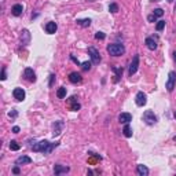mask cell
Returning a JSON list of instances; mask_svg holds the SVG:
<instances>
[{"mask_svg":"<svg viewBox=\"0 0 176 176\" xmlns=\"http://www.w3.org/2000/svg\"><path fill=\"white\" fill-rule=\"evenodd\" d=\"M58 144H59L58 142H55V143H50L48 140H40V142H37V143L33 144L32 149H33V151H40V153H44V154H50Z\"/></svg>","mask_w":176,"mask_h":176,"instance_id":"cell-1","label":"cell"},{"mask_svg":"<svg viewBox=\"0 0 176 176\" xmlns=\"http://www.w3.org/2000/svg\"><path fill=\"white\" fill-rule=\"evenodd\" d=\"M106 50H108V52L111 55V57H120V55H122L124 52H125V47H124L122 44H120V43L109 44Z\"/></svg>","mask_w":176,"mask_h":176,"instance_id":"cell-2","label":"cell"},{"mask_svg":"<svg viewBox=\"0 0 176 176\" xmlns=\"http://www.w3.org/2000/svg\"><path fill=\"white\" fill-rule=\"evenodd\" d=\"M142 118H143V121L146 122L147 125H154L155 122H157V116H155L154 111H151V110L144 111L143 116H142Z\"/></svg>","mask_w":176,"mask_h":176,"instance_id":"cell-3","label":"cell"},{"mask_svg":"<svg viewBox=\"0 0 176 176\" xmlns=\"http://www.w3.org/2000/svg\"><path fill=\"white\" fill-rule=\"evenodd\" d=\"M175 85H176V73L175 72H169V75H168L167 84H165L168 92H172L173 88H175Z\"/></svg>","mask_w":176,"mask_h":176,"instance_id":"cell-4","label":"cell"},{"mask_svg":"<svg viewBox=\"0 0 176 176\" xmlns=\"http://www.w3.org/2000/svg\"><path fill=\"white\" fill-rule=\"evenodd\" d=\"M88 54H90L91 62H92L94 65H98V63L101 62V54H99V51L96 50L95 47H90V48H88Z\"/></svg>","mask_w":176,"mask_h":176,"instance_id":"cell-5","label":"cell"},{"mask_svg":"<svg viewBox=\"0 0 176 176\" xmlns=\"http://www.w3.org/2000/svg\"><path fill=\"white\" fill-rule=\"evenodd\" d=\"M68 108L72 111H77L81 109V105L77 102V98H76V96H70L68 101Z\"/></svg>","mask_w":176,"mask_h":176,"instance_id":"cell-6","label":"cell"},{"mask_svg":"<svg viewBox=\"0 0 176 176\" xmlns=\"http://www.w3.org/2000/svg\"><path fill=\"white\" fill-rule=\"evenodd\" d=\"M138 66H139V55H135L134 59H132V62H131V65H129V68H128V75L129 76H132V75L136 73Z\"/></svg>","mask_w":176,"mask_h":176,"instance_id":"cell-7","label":"cell"},{"mask_svg":"<svg viewBox=\"0 0 176 176\" xmlns=\"http://www.w3.org/2000/svg\"><path fill=\"white\" fill-rule=\"evenodd\" d=\"M135 102H136L138 106H144V105L147 103V96H146V94H144L143 91H139V92L136 94V96H135Z\"/></svg>","mask_w":176,"mask_h":176,"instance_id":"cell-8","label":"cell"},{"mask_svg":"<svg viewBox=\"0 0 176 176\" xmlns=\"http://www.w3.org/2000/svg\"><path fill=\"white\" fill-rule=\"evenodd\" d=\"M63 127H65L63 121H55L54 124H52V135H54V136H59Z\"/></svg>","mask_w":176,"mask_h":176,"instance_id":"cell-9","label":"cell"},{"mask_svg":"<svg viewBox=\"0 0 176 176\" xmlns=\"http://www.w3.org/2000/svg\"><path fill=\"white\" fill-rule=\"evenodd\" d=\"M24 77L26 78L28 81H30V83H35V81H36V73L33 72V69L26 68L24 70Z\"/></svg>","mask_w":176,"mask_h":176,"instance_id":"cell-10","label":"cell"},{"mask_svg":"<svg viewBox=\"0 0 176 176\" xmlns=\"http://www.w3.org/2000/svg\"><path fill=\"white\" fill-rule=\"evenodd\" d=\"M12 95H14V98L17 99L18 102H22L25 99V96H26V94H25V91L22 90V88H14V91H12Z\"/></svg>","mask_w":176,"mask_h":176,"instance_id":"cell-11","label":"cell"},{"mask_svg":"<svg viewBox=\"0 0 176 176\" xmlns=\"http://www.w3.org/2000/svg\"><path fill=\"white\" fill-rule=\"evenodd\" d=\"M69 171H70V168L66 167V165H61V164L54 165V173L55 175H63V173H68Z\"/></svg>","mask_w":176,"mask_h":176,"instance_id":"cell-12","label":"cell"},{"mask_svg":"<svg viewBox=\"0 0 176 176\" xmlns=\"http://www.w3.org/2000/svg\"><path fill=\"white\" fill-rule=\"evenodd\" d=\"M69 81H70L72 84H80L81 81H83V77H81L80 73L72 72L70 75H69Z\"/></svg>","mask_w":176,"mask_h":176,"instance_id":"cell-13","label":"cell"},{"mask_svg":"<svg viewBox=\"0 0 176 176\" xmlns=\"http://www.w3.org/2000/svg\"><path fill=\"white\" fill-rule=\"evenodd\" d=\"M21 43L24 45H28L30 43V32L28 29H22V32H21Z\"/></svg>","mask_w":176,"mask_h":176,"instance_id":"cell-14","label":"cell"},{"mask_svg":"<svg viewBox=\"0 0 176 176\" xmlns=\"http://www.w3.org/2000/svg\"><path fill=\"white\" fill-rule=\"evenodd\" d=\"M111 70L114 73V78H113V83H118L120 78L122 76V68H117V66H111Z\"/></svg>","mask_w":176,"mask_h":176,"instance_id":"cell-15","label":"cell"},{"mask_svg":"<svg viewBox=\"0 0 176 176\" xmlns=\"http://www.w3.org/2000/svg\"><path fill=\"white\" fill-rule=\"evenodd\" d=\"M58 29V25L55 24V22H47L45 24V32L48 33V35H54L55 32H57Z\"/></svg>","mask_w":176,"mask_h":176,"instance_id":"cell-16","label":"cell"},{"mask_svg":"<svg viewBox=\"0 0 176 176\" xmlns=\"http://www.w3.org/2000/svg\"><path fill=\"white\" fill-rule=\"evenodd\" d=\"M32 162V158L28 157V155H21L15 160V165H24V164H30Z\"/></svg>","mask_w":176,"mask_h":176,"instance_id":"cell-17","label":"cell"},{"mask_svg":"<svg viewBox=\"0 0 176 176\" xmlns=\"http://www.w3.org/2000/svg\"><path fill=\"white\" fill-rule=\"evenodd\" d=\"M136 173L139 176H147V175H149V168H147L146 165H143V164H139L136 167Z\"/></svg>","mask_w":176,"mask_h":176,"instance_id":"cell-18","label":"cell"},{"mask_svg":"<svg viewBox=\"0 0 176 176\" xmlns=\"http://www.w3.org/2000/svg\"><path fill=\"white\" fill-rule=\"evenodd\" d=\"M144 43H146L147 48L151 50V51H154L155 48H157V39H154V37H147Z\"/></svg>","mask_w":176,"mask_h":176,"instance_id":"cell-19","label":"cell"},{"mask_svg":"<svg viewBox=\"0 0 176 176\" xmlns=\"http://www.w3.org/2000/svg\"><path fill=\"white\" fill-rule=\"evenodd\" d=\"M22 11H24V7H22V4H14L11 8V14L14 15V17H19V15L22 14Z\"/></svg>","mask_w":176,"mask_h":176,"instance_id":"cell-20","label":"cell"},{"mask_svg":"<svg viewBox=\"0 0 176 176\" xmlns=\"http://www.w3.org/2000/svg\"><path fill=\"white\" fill-rule=\"evenodd\" d=\"M118 121L122 124H127V122L132 121V114L131 113H121L118 116Z\"/></svg>","mask_w":176,"mask_h":176,"instance_id":"cell-21","label":"cell"},{"mask_svg":"<svg viewBox=\"0 0 176 176\" xmlns=\"http://www.w3.org/2000/svg\"><path fill=\"white\" fill-rule=\"evenodd\" d=\"M132 128H131V125H129V122H127L125 125H124V128H122V134H124V136L125 138H131L132 136Z\"/></svg>","mask_w":176,"mask_h":176,"instance_id":"cell-22","label":"cell"},{"mask_svg":"<svg viewBox=\"0 0 176 176\" xmlns=\"http://www.w3.org/2000/svg\"><path fill=\"white\" fill-rule=\"evenodd\" d=\"M91 19L90 18H84V19H77V25H80L81 28H88L91 25Z\"/></svg>","mask_w":176,"mask_h":176,"instance_id":"cell-23","label":"cell"},{"mask_svg":"<svg viewBox=\"0 0 176 176\" xmlns=\"http://www.w3.org/2000/svg\"><path fill=\"white\" fill-rule=\"evenodd\" d=\"M57 96H58L59 99H63V98H65V96H66V88H65V87H61L59 90L57 91Z\"/></svg>","mask_w":176,"mask_h":176,"instance_id":"cell-24","label":"cell"},{"mask_svg":"<svg viewBox=\"0 0 176 176\" xmlns=\"http://www.w3.org/2000/svg\"><path fill=\"white\" fill-rule=\"evenodd\" d=\"M10 149L14 150V151H17V150L21 149V146L18 144V142H17V140H11V142H10Z\"/></svg>","mask_w":176,"mask_h":176,"instance_id":"cell-25","label":"cell"},{"mask_svg":"<svg viewBox=\"0 0 176 176\" xmlns=\"http://www.w3.org/2000/svg\"><path fill=\"white\" fill-rule=\"evenodd\" d=\"M91 65H92V62H91V61H85V62L81 63V68H83V70H90Z\"/></svg>","mask_w":176,"mask_h":176,"instance_id":"cell-26","label":"cell"},{"mask_svg":"<svg viewBox=\"0 0 176 176\" xmlns=\"http://www.w3.org/2000/svg\"><path fill=\"white\" fill-rule=\"evenodd\" d=\"M164 28H165V21H162V19H161V21H158L157 25H155V29H157L158 32H161Z\"/></svg>","mask_w":176,"mask_h":176,"instance_id":"cell-27","label":"cell"},{"mask_svg":"<svg viewBox=\"0 0 176 176\" xmlns=\"http://www.w3.org/2000/svg\"><path fill=\"white\" fill-rule=\"evenodd\" d=\"M109 11H110V12H117V11H118V6H117L116 3H111L110 6H109Z\"/></svg>","mask_w":176,"mask_h":176,"instance_id":"cell-28","label":"cell"},{"mask_svg":"<svg viewBox=\"0 0 176 176\" xmlns=\"http://www.w3.org/2000/svg\"><path fill=\"white\" fill-rule=\"evenodd\" d=\"M105 37H106V35H105L103 32H96L95 33V39L96 40H103Z\"/></svg>","mask_w":176,"mask_h":176,"instance_id":"cell-29","label":"cell"},{"mask_svg":"<svg viewBox=\"0 0 176 176\" xmlns=\"http://www.w3.org/2000/svg\"><path fill=\"white\" fill-rule=\"evenodd\" d=\"M153 14H154L155 17H162V15H164V11H162L161 8H155L154 11H153Z\"/></svg>","mask_w":176,"mask_h":176,"instance_id":"cell-30","label":"cell"},{"mask_svg":"<svg viewBox=\"0 0 176 176\" xmlns=\"http://www.w3.org/2000/svg\"><path fill=\"white\" fill-rule=\"evenodd\" d=\"M157 18H158V17H155L154 14H150L149 17H147V21H149V22H157Z\"/></svg>","mask_w":176,"mask_h":176,"instance_id":"cell-31","label":"cell"},{"mask_svg":"<svg viewBox=\"0 0 176 176\" xmlns=\"http://www.w3.org/2000/svg\"><path fill=\"white\" fill-rule=\"evenodd\" d=\"M17 116H18V111H17V110H11V111L8 113V117H10V118H15Z\"/></svg>","mask_w":176,"mask_h":176,"instance_id":"cell-32","label":"cell"},{"mask_svg":"<svg viewBox=\"0 0 176 176\" xmlns=\"http://www.w3.org/2000/svg\"><path fill=\"white\" fill-rule=\"evenodd\" d=\"M54 81H55V75H50V83H48V85L52 87L54 85Z\"/></svg>","mask_w":176,"mask_h":176,"instance_id":"cell-33","label":"cell"},{"mask_svg":"<svg viewBox=\"0 0 176 176\" xmlns=\"http://www.w3.org/2000/svg\"><path fill=\"white\" fill-rule=\"evenodd\" d=\"M0 78H2V80H6V78H7V76H6V68H3V69H2V77H0Z\"/></svg>","mask_w":176,"mask_h":176,"instance_id":"cell-34","label":"cell"},{"mask_svg":"<svg viewBox=\"0 0 176 176\" xmlns=\"http://www.w3.org/2000/svg\"><path fill=\"white\" fill-rule=\"evenodd\" d=\"M70 59H72L75 63H77V65H80V66H81V62H80V61H78V59H76V58L73 57V55H70Z\"/></svg>","mask_w":176,"mask_h":176,"instance_id":"cell-35","label":"cell"},{"mask_svg":"<svg viewBox=\"0 0 176 176\" xmlns=\"http://www.w3.org/2000/svg\"><path fill=\"white\" fill-rule=\"evenodd\" d=\"M12 172H14L15 175H18V173H19V165H17V167H15L14 169H12Z\"/></svg>","mask_w":176,"mask_h":176,"instance_id":"cell-36","label":"cell"},{"mask_svg":"<svg viewBox=\"0 0 176 176\" xmlns=\"http://www.w3.org/2000/svg\"><path fill=\"white\" fill-rule=\"evenodd\" d=\"M12 132H14V134H18V132H19V127H14V128H12Z\"/></svg>","mask_w":176,"mask_h":176,"instance_id":"cell-37","label":"cell"},{"mask_svg":"<svg viewBox=\"0 0 176 176\" xmlns=\"http://www.w3.org/2000/svg\"><path fill=\"white\" fill-rule=\"evenodd\" d=\"M172 55H173V62L176 63V51H173V54H172Z\"/></svg>","mask_w":176,"mask_h":176,"instance_id":"cell-38","label":"cell"},{"mask_svg":"<svg viewBox=\"0 0 176 176\" xmlns=\"http://www.w3.org/2000/svg\"><path fill=\"white\" fill-rule=\"evenodd\" d=\"M167 2H168V3H171V2H173V0H167Z\"/></svg>","mask_w":176,"mask_h":176,"instance_id":"cell-39","label":"cell"},{"mask_svg":"<svg viewBox=\"0 0 176 176\" xmlns=\"http://www.w3.org/2000/svg\"><path fill=\"white\" fill-rule=\"evenodd\" d=\"M173 116H175V118H176V110H175V113H173Z\"/></svg>","mask_w":176,"mask_h":176,"instance_id":"cell-40","label":"cell"},{"mask_svg":"<svg viewBox=\"0 0 176 176\" xmlns=\"http://www.w3.org/2000/svg\"><path fill=\"white\" fill-rule=\"evenodd\" d=\"M175 11H176V6H175Z\"/></svg>","mask_w":176,"mask_h":176,"instance_id":"cell-41","label":"cell"},{"mask_svg":"<svg viewBox=\"0 0 176 176\" xmlns=\"http://www.w3.org/2000/svg\"><path fill=\"white\" fill-rule=\"evenodd\" d=\"M2 2H4V0H2Z\"/></svg>","mask_w":176,"mask_h":176,"instance_id":"cell-42","label":"cell"}]
</instances>
